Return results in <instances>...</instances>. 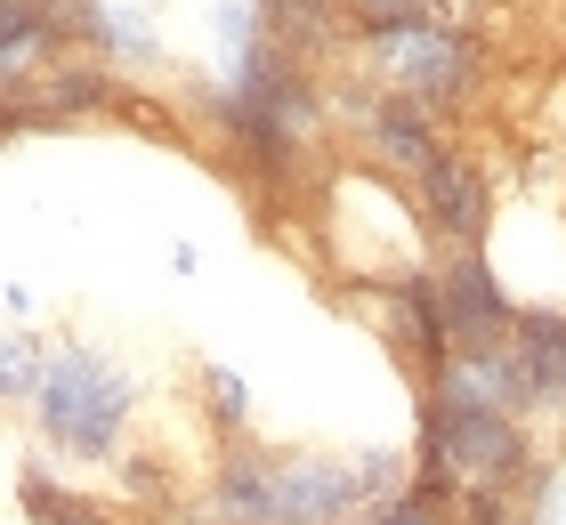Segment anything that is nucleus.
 Segmentation results:
<instances>
[{"label":"nucleus","mask_w":566,"mask_h":525,"mask_svg":"<svg viewBox=\"0 0 566 525\" xmlns=\"http://www.w3.org/2000/svg\"><path fill=\"white\" fill-rule=\"evenodd\" d=\"M437 300H446L453 348H494V339H510V307L494 300V283L478 275V259H453L446 283H437Z\"/></svg>","instance_id":"nucleus-4"},{"label":"nucleus","mask_w":566,"mask_h":525,"mask_svg":"<svg viewBox=\"0 0 566 525\" xmlns=\"http://www.w3.org/2000/svg\"><path fill=\"white\" fill-rule=\"evenodd\" d=\"M268 9H275V17H307V9H316V17H324V9H332V0H268Z\"/></svg>","instance_id":"nucleus-13"},{"label":"nucleus","mask_w":566,"mask_h":525,"mask_svg":"<svg viewBox=\"0 0 566 525\" xmlns=\"http://www.w3.org/2000/svg\"><path fill=\"white\" fill-rule=\"evenodd\" d=\"M518 339H526V356H534V372H543V397H558L566 405V324H518Z\"/></svg>","instance_id":"nucleus-7"},{"label":"nucleus","mask_w":566,"mask_h":525,"mask_svg":"<svg viewBox=\"0 0 566 525\" xmlns=\"http://www.w3.org/2000/svg\"><path fill=\"white\" fill-rule=\"evenodd\" d=\"M41 405H49V429H57L73 453H106L114 420H122V405H130V388H122L90 348H65L57 364H49V397Z\"/></svg>","instance_id":"nucleus-2"},{"label":"nucleus","mask_w":566,"mask_h":525,"mask_svg":"<svg viewBox=\"0 0 566 525\" xmlns=\"http://www.w3.org/2000/svg\"><path fill=\"white\" fill-rule=\"evenodd\" d=\"M373 146L389 154V162H405V170H429L437 162V138H429L421 105H380V114H373Z\"/></svg>","instance_id":"nucleus-6"},{"label":"nucleus","mask_w":566,"mask_h":525,"mask_svg":"<svg viewBox=\"0 0 566 525\" xmlns=\"http://www.w3.org/2000/svg\"><path fill=\"white\" fill-rule=\"evenodd\" d=\"M421 195H429V227H446L453 243H478V227H485V195H478V178L461 170V162H437L421 170Z\"/></svg>","instance_id":"nucleus-5"},{"label":"nucleus","mask_w":566,"mask_h":525,"mask_svg":"<svg viewBox=\"0 0 566 525\" xmlns=\"http://www.w3.org/2000/svg\"><path fill=\"white\" fill-rule=\"evenodd\" d=\"M437 477L446 485H510L526 469V444L510 429V412H437Z\"/></svg>","instance_id":"nucleus-3"},{"label":"nucleus","mask_w":566,"mask_h":525,"mask_svg":"<svg viewBox=\"0 0 566 525\" xmlns=\"http://www.w3.org/2000/svg\"><path fill=\"white\" fill-rule=\"evenodd\" d=\"M356 17H373L380 33H397V24H429V0H348Z\"/></svg>","instance_id":"nucleus-8"},{"label":"nucleus","mask_w":566,"mask_h":525,"mask_svg":"<svg viewBox=\"0 0 566 525\" xmlns=\"http://www.w3.org/2000/svg\"><path fill=\"white\" fill-rule=\"evenodd\" d=\"M211 388H219V412L235 420V412H243V380H235V372H211Z\"/></svg>","instance_id":"nucleus-12"},{"label":"nucleus","mask_w":566,"mask_h":525,"mask_svg":"<svg viewBox=\"0 0 566 525\" xmlns=\"http://www.w3.org/2000/svg\"><path fill=\"white\" fill-rule=\"evenodd\" d=\"M373 525H437V510L429 502H397V510H380Z\"/></svg>","instance_id":"nucleus-10"},{"label":"nucleus","mask_w":566,"mask_h":525,"mask_svg":"<svg viewBox=\"0 0 566 525\" xmlns=\"http://www.w3.org/2000/svg\"><path fill=\"white\" fill-rule=\"evenodd\" d=\"M24 380H33V348L9 339V397H24Z\"/></svg>","instance_id":"nucleus-11"},{"label":"nucleus","mask_w":566,"mask_h":525,"mask_svg":"<svg viewBox=\"0 0 566 525\" xmlns=\"http://www.w3.org/2000/svg\"><path fill=\"white\" fill-rule=\"evenodd\" d=\"M397 485V461H235L219 477V517L235 525H324L348 517L365 493Z\"/></svg>","instance_id":"nucleus-1"},{"label":"nucleus","mask_w":566,"mask_h":525,"mask_svg":"<svg viewBox=\"0 0 566 525\" xmlns=\"http://www.w3.org/2000/svg\"><path fill=\"white\" fill-rule=\"evenodd\" d=\"M33 510H41L49 525H82V502H73V493H49V485H33Z\"/></svg>","instance_id":"nucleus-9"}]
</instances>
